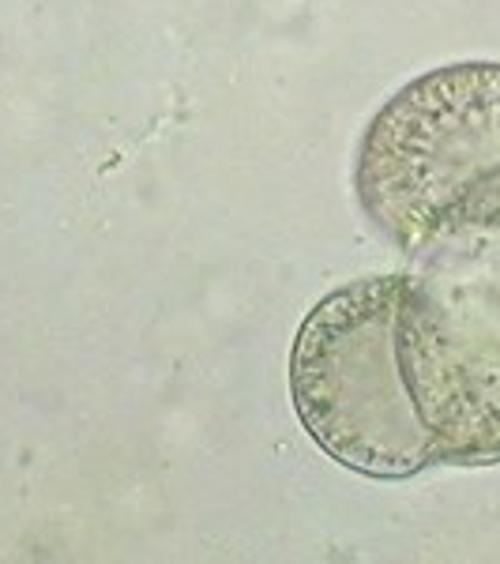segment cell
Returning <instances> with one entry per match:
<instances>
[{
  "instance_id": "7a4b0ae2",
  "label": "cell",
  "mask_w": 500,
  "mask_h": 564,
  "mask_svg": "<svg viewBox=\"0 0 500 564\" xmlns=\"http://www.w3.org/2000/svg\"><path fill=\"white\" fill-rule=\"evenodd\" d=\"M354 196L403 257L441 226L497 212V61H459L399 87L358 140Z\"/></svg>"
},
{
  "instance_id": "6da1fadb",
  "label": "cell",
  "mask_w": 500,
  "mask_h": 564,
  "mask_svg": "<svg viewBox=\"0 0 500 564\" xmlns=\"http://www.w3.org/2000/svg\"><path fill=\"white\" fill-rule=\"evenodd\" d=\"M395 350L441 467L500 463V207L406 252Z\"/></svg>"
},
{
  "instance_id": "3957f363",
  "label": "cell",
  "mask_w": 500,
  "mask_h": 564,
  "mask_svg": "<svg viewBox=\"0 0 500 564\" xmlns=\"http://www.w3.org/2000/svg\"><path fill=\"white\" fill-rule=\"evenodd\" d=\"M403 271L335 286L305 313L290 347V406L308 441L372 481L441 467L395 350Z\"/></svg>"
}]
</instances>
